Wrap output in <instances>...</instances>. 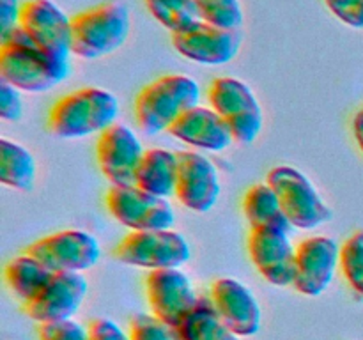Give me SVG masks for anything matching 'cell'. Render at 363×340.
Here are the masks:
<instances>
[{"label":"cell","instance_id":"obj_34","mask_svg":"<svg viewBox=\"0 0 363 340\" xmlns=\"http://www.w3.org/2000/svg\"><path fill=\"white\" fill-rule=\"evenodd\" d=\"M353 131H354V138H357L358 145H360V149L363 152V108L357 113V115H354Z\"/></svg>","mask_w":363,"mask_h":340},{"label":"cell","instance_id":"obj_25","mask_svg":"<svg viewBox=\"0 0 363 340\" xmlns=\"http://www.w3.org/2000/svg\"><path fill=\"white\" fill-rule=\"evenodd\" d=\"M144 2L152 18L172 34L201 20L194 0H144Z\"/></svg>","mask_w":363,"mask_h":340},{"label":"cell","instance_id":"obj_2","mask_svg":"<svg viewBox=\"0 0 363 340\" xmlns=\"http://www.w3.org/2000/svg\"><path fill=\"white\" fill-rule=\"evenodd\" d=\"M119 112V99L112 92L98 87L78 89L52 106L48 130L59 138H84L113 126Z\"/></svg>","mask_w":363,"mask_h":340},{"label":"cell","instance_id":"obj_24","mask_svg":"<svg viewBox=\"0 0 363 340\" xmlns=\"http://www.w3.org/2000/svg\"><path fill=\"white\" fill-rule=\"evenodd\" d=\"M52 269L28 254L18 255L6 266V280L11 290L25 303L34 300L52 280Z\"/></svg>","mask_w":363,"mask_h":340},{"label":"cell","instance_id":"obj_23","mask_svg":"<svg viewBox=\"0 0 363 340\" xmlns=\"http://www.w3.org/2000/svg\"><path fill=\"white\" fill-rule=\"evenodd\" d=\"M38 165L27 147L9 138H0V181L18 191L34 188Z\"/></svg>","mask_w":363,"mask_h":340},{"label":"cell","instance_id":"obj_15","mask_svg":"<svg viewBox=\"0 0 363 340\" xmlns=\"http://www.w3.org/2000/svg\"><path fill=\"white\" fill-rule=\"evenodd\" d=\"M87 290L89 283L82 273H53L45 289L25 303V310L39 324L67 321L80 310Z\"/></svg>","mask_w":363,"mask_h":340},{"label":"cell","instance_id":"obj_1","mask_svg":"<svg viewBox=\"0 0 363 340\" xmlns=\"http://www.w3.org/2000/svg\"><path fill=\"white\" fill-rule=\"evenodd\" d=\"M71 60L57 59L39 48L18 25L0 38V80L18 91L46 92L66 80Z\"/></svg>","mask_w":363,"mask_h":340},{"label":"cell","instance_id":"obj_19","mask_svg":"<svg viewBox=\"0 0 363 340\" xmlns=\"http://www.w3.org/2000/svg\"><path fill=\"white\" fill-rule=\"evenodd\" d=\"M169 133L191 147L209 152L225 151L234 142L225 120L213 108H206L201 105L183 113L172 124Z\"/></svg>","mask_w":363,"mask_h":340},{"label":"cell","instance_id":"obj_20","mask_svg":"<svg viewBox=\"0 0 363 340\" xmlns=\"http://www.w3.org/2000/svg\"><path fill=\"white\" fill-rule=\"evenodd\" d=\"M179 176V154L169 149H149L142 158L135 177V186L156 197L176 195Z\"/></svg>","mask_w":363,"mask_h":340},{"label":"cell","instance_id":"obj_13","mask_svg":"<svg viewBox=\"0 0 363 340\" xmlns=\"http://www.w3.org/2000/svg\"><path fill=\"white\" fill-rule=\"evenodd\" d=\"M96 154L103 176L112 186H131L145 151L131 128L116 123L99 133Z\"/></svg>","mask_w":363,"mask_h":340},{"label":"cell","instance_id":"obj_10","mask_svg":"<svg viewBox=\"0 0 363 340\" xmlns=\"http://www.w3.org/2000/svg\"><path fill=\"white\" fill-rule=\"evenodd\" d=\"M145 290L152 315L169 326L172 333L199 303L194 283L179 268L151 271L145 280Z\"/></svg>","mask_w":363,"mask_h":340},{"label":"cell","instance_id":"obj_27","mask_svg":"<svg viewBox=\"0 0 363 340\" xmlns=\"http://www.w3.org/2000/svg\"><path fill=\"white\" fill-rule=\"evenodd\" d=\"M340 269L347 283L363 298V230L354 232L340 248Z\"/></svg>","mask_w":363,"mask_h":340},{"label":"cell","instance_id":"obj_28","mask_svg":"<svg viewBox=\"0 0 363 340\" xmlns=\"http://www.w3.org/2000/svg\"><path fill=\"white\" fill-rule=\"evenodd\" d=\"M131 340H176L172 329L163 324L158 317L149 314H138L131 319Z\"/></svg>","mask_w":363,"mask_h":340},{"label":"cell","instance_id":"obj_33","mask_svg":"<svg viewBox=\"0 0 363 340\" xmlns=\"http://www.w3.org/2000/svg\"><path fill=\"white\" fill-rule=\"evenodd\" d=\"M20 0H0V38L20 25Z\"/></svg>","mask_w":363,"mask_h":340},{"label":"cell","instance_id":"obj_31","mask_svg":"<svg viewBox=\"0 0 363 340\" xmlns=\"http://www.w3.org/2000/svg\"><path fill=\"white\" fill-rule=\"evenodd\" d=\"M23 115V101L21 94L16 87H13L7 81L0 80V117L2 120H14L21 119Z\"/></svg>","mask_w":363,"mask_h":340},{"label":"cell","instance_id":"obj_11","mask_svg":"<svg viewBox=\"0 0 363 340\" xmlns=\"http://www.w3.org/2000/svg\"><path fill=\"white\" fill-rule=\"evenodd\" d=\"M172 45L179 55L204 66H223L234 60L241 48L240 30L220 28L199 20L172 34Z\"/></svg>","mask_w":363,"mask_h":340},{"label":"cell","instance_id":"obj_5","mask_svg":"<svg viewBox=\"0 0 363 340\" xmlns=\"http://www.w3.org/2000/svg\"><path fill=\"white\" fill-rule=\"evenodd\" d=\"M266 183L279 197L291 227L312 230L332 220V209L326 205L312 181L301 170L289 165H279L269 170Z\"/></svg>","mask_w":363,"mask_h":340},{"label":"cell","instance_id":"obj_14","mask_svg":"<svg viewBox=\"0 0 363 340\" xmlns=\"http://www.w3.org/2000/svg\"><path fill=\"white\" fill-rule=\"evenodd\" d=\"M339 264L340 248L333 237H308L296 248L293 287L303 296H321L332 283Z\"/></svg>","mask_w":363,"mask_h":340},{"label":"cell","instance_id":"obj_3","mask_svg":"<svg viewBox=\"0 0 363 340\" xmlns=\"http://www.w3.org/2000/svg\"><path fill=\"white\" fill-rule=\"evenodd\" d=\"M131 30L130 9L123 2H103L71 18V53L96 60L117 52Z\"/></svg>","mask_w":363,"mask_h":340},{"label":"cell","instance_id":"obj_9","mask_svg":"<svg viewBox=\"0 0 363 340\" xmlns=\"http://www.w3.org/2000/svg\"><path fill=\"white\" fill-rule=\"evenodd\" d=\"M27 254L53 273H82L96 266L101 257V248L89 232L62 230L32 243Z\"/></svg>","mask_w":363,"mask_h":340},{"label":"cell","instance_id":"obj_7","mask_svg":"<svg viewBox=\"0 0 363 340\" xmlns=\"http://www.w3.org/2000/svg\"><path fill=\"white\" fill-rule=\"evenodd\" d=\"M116 257L128 266L155 271L184 266L191 248L186 237L172 229L133 230L116 248Z\"/></svg>","mask_w":363,"mask_h":340},{"label":"cell","instance_id":"obj_21","mask_svg":"<svg viewBox=\"0 0 363 340\" xmlns=\"http://www.w3.org/2000/svg\"><path fill=\"white\" fill-rule=\"evenodd\" d=\"M243 211L252 229H275L287 234L293 229L279 197L268 183L248 188L243 198Z\"/></svg>","mask_w":363,"mask_h":340},{"label":"cell","instance_id":"obj_29","mask_svg":"<svg viewBox=\"0 0 363 340\" xmlns=\"http://www.w3.org/2000/svg\"><path fill=\"white\" fill-rule=\"evenodd\" d=\"M39 340H91V332L80 322L67 319L39 326Z\"/></svg>","mask_w":363,"mask_h":340},{"label":"cell","instance_id":"obj_16","mask_svg":"<svg viewBox=\"0 0 363 340\" xmlns=\"http://www.w3.org/2000/svg\"><path fill=\"white\" fill-rule=\"evenodd\" d=\"M177 154H179L177 200L195 212L211 211L222 191L215 163L208 156L195 151H183Z\"/></svg>","mask_w":363,"mask_h":340},{"label":"cell","instance_id":"obj_12","mask_svg":"<svg viewBox=\"0 0 363 340\" xmlns=\"http://www.w3.org/2000/svg\"><path fill=\"white\" fill-rule=\"evenodd\" d=\"M20 27L41 50L71 60V18L52 0H25Z\"/></svg>","mask_w":363,"mask_h":340},{"label":"cell","instance_id":"obj_30","mask_svg":"<svg viewBox=\"0 0 363 340\" xmlns=\"http://www.w3.org/2000/svg\"><path fill=\"white\" fill-rule=\"evenodd\" d=\"M325 4L337 20L363 30V0H325Z\"/></svg>","mask_w":363,"mask_h":340},{"label":"cell","instance_id":"obj_6","mask_svg":"<svg viewBox=\"0 0 363 340\" xmlns=\"http://www.w3.org/2000/svg\"><path fill=\"white\" fill-rule=\"evenodd\" d=\"M209 105L222 117L233 133L234 142L252 144L264 126L261 103L243 80L220 76L209 87Z\"/></svg>","mask_w":363,"mask_h":340},{"label":"cell","instance_id":"obj_8","mask_svg":"<svg viewBox=\"0 0 363 340\" xmlns=\"http://www.w3.org/2000/svg\"><path fill=\"white\" fill-rule=\"evenodd\" d=\"M110 215L131 230H165L176 222V212L167 198L135 186H112L106 191Z\"/></svg>","mask_w":363,"mask_h":340},{"label":"cell","instance_id":"obj_26","mask_svg":"<svg viewBox=\"0 0 363 340\" xmlns=\"http://www.w3.org/2000/svg\"><path fill=\"white\" fill-rule=\"evenodd\" d=\"M199 18L220 28L240 30L245 14L240 0H194Z\"/></svg>","mask_w":363,"mask_h":340},{"label":"cell","instance_id":"obj_17","mask_svg":"<svg viewBox=\"0 0 363 340\" xmlns=\"http://www.w3.org/2000/svg\"><path fill=\"white\" fill-rule=\"evenodd\" d=\"M248 254L257 271L277 287L293 285L296 269V248L287 232L275 229H252Z\"/></svg>","mask_w":363,"mask_h":340},{"label":"cell","instance_id":"obj_4","mask_svg":"<svg viewBox=\"0 0 363 340\" xmlns=\"http://www.w3.org/2000/svg\"><path fill=\"white\" fill-rule=\"evenodd\" d=\"M201 89L186 74H165L151 81L135 99V117L147 135L169 131L183 113L199 105Z\"/></svg>","mask_w":363,"mask_h":340},{"label":"cell","instance_id":"obj_22","mask_svg":"<svg viewBox=\"0 0 363 340\" xmlns=\"http://www.w3.org/2000/svg\"><path fill=\"white\" fill-rule=\"evenodd\" d=\"M176 340H241L216 312L211 298H199L183 324L174 332Z\"/></svg>","mask_w":363,"mask_h":340},{"label":"cell","instance_id":"obj_32","mask_svg":"<svg viewBox=\"0 0 363 340\" xmlns=\"http://www.w3.org/2000/svg\"><path fill=\"white\" fill-rule=\"evenodd\" d=\"M89 332H91V340H131L117 322L106 317L94 319L89 326Z\"/></svg>","mask_w":363,"mask_h":340},{"label":"cell","instance_id":"obj_18","mask_svg":"<svg viewBox=\"0 0 363 340\" xmlns=\"http://www.w3.org/2000/svg\"><path fill=\"white\" fill-rule=\"evenodd\" d=\"M211 301L229 329L238 336H252L261 329V307L254 293L236 278H218L211 285Z\"/></svg>","mask_w":363,"mask_h":340}]
</instances>
